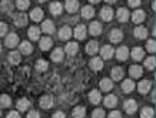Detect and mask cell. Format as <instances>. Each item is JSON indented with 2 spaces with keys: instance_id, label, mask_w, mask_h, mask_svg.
I'll return each instance as SVG.
<instances>
[{
  "instance_id": "obj_42",
  "label": "cell",
  "mask_w": 156,
  "mask_h": 118,
  "mask_svg": "<svg viewBox=\"0 0 156 118\" xmlns=\"http://www.w3.org/2000/svg\"><path fill=\"white\" fill-rule=\"evenodd\" d=\"M29 6H30V0H17V7L22 10L27 9Z\"/></svg>"
},
{
  "instance_id": "obj_51",
  "label": "cell",
  "mask_w": 156,
  "mask_h": 118,
  "mask_svg": "<svg viewBox=\"0 0 156 118\" xmlns=\"http://www.w3.org/2000/svg\"><path fill=\"white\" fill-rule=\"evenodd\" d=\"M53 118H66L65 113H62V111H57V113L53 114Z\"/></svg>"
},
{
  "instance_id": "obj_13",
  "label": "cell",
  "mask_w": 156,
  "mask_h": 118,
  "mask_svg": "<svg viewBox=\"0 0 156 118\" xmlns=\"http://www.w3.org/2000/svg\"><path fill=\"white\" fill-rule=\"evenodd\" d=\"M90 67H92L93 70H102V68H103V60L99 58V57H93V58L90 60Z\"/></svg>"
},
{
  "instance_id": "obj_22",
  "label": "cell",
  "mask_w": 156,
  "mask_h": 118,
  "mask_svg": "<svg viewBox=\"0 0 156 118\" xmlns=\"http://www.w3.org/2000/svg\"><path fill=\"white\" fill-rule=\"evenodd\" d=\"M122 90L125 91V93H130V91L135 90V83H133L130 78L129 80H125L122 84Z\"/></svg>"
},
{
  "instance_id": "obj_50",
  "label": "cell",
  "mask_w": 156,
  "mask_h": 118,
  "mask_svg": "<svg viewBox=\"0 0 156 118\" xmlns=\"http://www.w3.org/2000/svg\"><path fill=\"white\" fill-rule=\"evenodd\" d=\"M139 5H140V0H129V6L130 7H136Z\"/></svg>"
},
{
  "instance_id": "obj_35",
  "label": "cell",
  "mask_w": 156,
  "mask_h": 118,
  "mask_svg": "<svg viewBox=\"0 0 156 118\" xmlns=\"http://www.w3.org/2000/svg\"><path fill=\"white\" fill-rule=\"evenodd\" d=\"M52 60L53 61H62L63 60V50L62 48H56L52 53Z\"/></svg>"
},
{
  "instance_id": "obj_23",
  "label": "cell",
  "mask_w": 156,
  "mask_h": 118,
  "mask_svg": "<svg viewBox=\"0 0 156 118\" xmlns=\"http://www.w3.org/2000/svg\"><path fill=\"white\" fill-rule=\"evenodd\" d=\"M135 37L137 38H140V40H143V38H146L147 37V30L145 27H136L135 28Z\"/></svg>"
},
{
  "instance_id": "obj_5",
  "label": "cell",
  "mask_w": 156,
  "mask_h": 118,
  "mask_svg": "<svg viewBox=\"0 0 156 118\" xmlns=\"http://www.w3.org/2000/svg\"><path fill=\"white\" fill-rule=\"evenodd\" d=\"M137 90L140 94H146L147 91L151 90V81L149 80H142L139 84H137Z\"/></svg>"
},
{
  "instance_id": "obj_33",
  "label": "cell",
  "mask_w": 156,
  "mask_h": 118,
  "mask_svg": "<svg viewBox=\"0 0 156 118\" xmlns=\"http://www.w3.org/2000/svg\"><path fill=\"white\" fill-rule=\"evenodd\" d=\"M50 47H52V38H49V37L40 38V48L42 50H49Z\"/></svg>"
},
{
  "instance_id": "obj_53",
  "label": "cell",
  "mask_w": 156,
  "mask_h": 118,
  "mask_svg": "<svg viewBox=\"0 0 156 118\" xmlns=\"http://www.w3.org/2000/svg\"><path fill=\"white\" fill-rule=\"evenodd\" d=\"M89 2H90V3H99L100 0H89Z\"/></svg>"
},
{
  "instance_id": "obj_31",
  "label": "cell",
  "mask_w": 156,
  "mask_h": 118,
  "mask_svg": "<svg viewBox=\"0 0 156 118\" xmlns=\"http://www.w3.org/2000/svg\"><path fill=\"white\" fill-rule=\"evenodd\" d=\"M143 56H145V51H143L140 47H135L132 50V57L135 60H142Z\"/></svg>"
},
{
  "instance_id": "obj_39",
  "label": "cell",
  "mask_w": 156,
  "mask_h": 118,
  "mask_svg": "<svg viewBox=\"0 0 156 118\" xmlns=\"http://www.w3.org/2000/svg\"><path fill=\"white\" fill-rule=\"evenodd\" d=\"M50 11L53 14H60L62 13V5L59 2H53L52 5H50Z\"/></svg>"
},
{
  "instance_id": "obj_55",
  "label": "cell",
  "mask_w": 156,
  "mask_h": 118,
  "mask_svg": "<svg viewBox=\"0 0 156 118\" xmlns=\"http://www.w3.org/2000/svg\"><path fill=\"white\" fill-rule=\"evenodd\" d=\"M0 51H2V46H0Z\"/></svg>"
},
{
  "instance_id": "obj_49",
  "label": "cell",
  "mask_w": 156,
  "mask_h": 118,
  "mask_svg": "<svg viewBox=\"0 0 156 118\" xmlns=\"http://www.w3.org/2000/svg\"><path fill=\"white\" fill-rule=\"evenodd\" d=\"M7 118H20V114L16 113V111H10V113L7 114Z\"/></svg>"
},
{
  "instance_id": "obj_2",
  "label": "cell",
  "mask_w": 156,
  "mask_h": 118,
  "mask_svg": "<svg viewBox=\"0 0 156 118\" xmlns=\"http://www.w3.org/2000/svg\"><path fill=\"white\" fill-rule=\"evenodd\" d=\"M89 31L92 36H99L102 33V24L99 21H93V23H90L89 26Z\"/></svg>"
},
{
  "instance_id": "obj_38",
  "label": "cell",
  "mask_w": 156,
  "mask_h": 118,
  "mask_svg": "<svg viewBox=\"0 0 156 118\" xmlns=\"http://www.w3.org/2000/svg\"><path fill=\"white\" fill-rule=\"evenodd\" d=\"M9 60H10L12 64H19L22 58H20V54L17 51H12L10 53V56H9Z\"/></svg>"
},
{
  "instance_id": "obj_30",
  "label": "cell",
  "mask_w": 156,
  "mask_h": 118,
  "mask_svg": "<svg viewBox=\"0 0 156 118\" xmlns=\"http://www.w3.org/2000/svg\"><path fill=\"white\" fill-rule=\"evenodd\" d=\"M29 107H30V101H29L27 98H22L17 101V108H19L20 111H27Z\"/></svg>"
},
{
  "instance_id": "obj_21",
  "label": "cell",
  "mask_w": 156,
  "mask_h": 118,
  "mask_svg": "<svg viewBox=\"0 0 156 118\" xmlns=\"http://www.w3.org/2000/svg\"><path fill=\"white\" fill-rule=\"evenodd\" d=\"M89 100H90V103L92 104H99L100 103V93L98 90H93V91H90V94H89Z\"/></svg>"
},
{
  "instance_id": "obj_41",
  "label": "cell",
  "mask_w": 156,
  "mask_h": 118,
  "mask_svg": "<svg viewBox=\"0 0 156 118\" xmlns=\"http://www.w3.org/2000/svg\"><path fill=\"white\" fill-rule=\"evenodd\" d=\"M145 66H146V68H149V70H153V68H155V66H156L155 57H149V58H146Z\"/></svg>"
},
{
  "instance_id": "obj_7",
  "label": "cell",
  "mask_w": 156,
  "mask_h": 118,
  "mask_svg": "<svg viewBox=\"0 0 156 118\" xmlns=\"http://www.w3.org/2000/svg\"><path fill=\"white\" fill-rule=\"evenodd\" d=\"M128 56H129L128 47L122 46V47H119L118 50H116V57H118V60H122V61H125V60L128 58Z\"/></svg>"
},
{
  "instance_id": "obj_47",
  "label": "cell",
  "mask_w": 156,
  "mask_h": 118,
  "mask_svg": "<svg viewBox=\"0 0 156 118\" xmlns=\"http://www.w3.org/2000/svg\"><path fill=\"white\" fill-rule=\"evenodd\" d=\"M109 118H122V114L119 113V111H112V113L109 114Z\"/></svg>"
},
{
  "instance_id": "obj_27",
  "label": "cell",
  "mask_w": 156,
  "mask_h": 118,
  "mask_svg": "<svg viewBox=\"0 0 156 118\" xmlns=\"http://www.w3.org/2000/svg\"><path fill=\"white\" fill-rule=\"evenodd\" d=\"M20 51L23 53V54H30V53L33 51V46L29 41H23L20 44Z\"/></svg>"
},
{
  "instance_id": "obj_20",
  "label": "cell",
  "mask_w": 156,
  "mask_h": 118,
  "mask_svg": "<svg viewBox=\"0 0 156 118\" xmlns=\"http://www.w3.org/2000/svg\"><path fill=\"white\" fill-rule=\"evenodd\" d=\"M100 88H102V91H110L112 88H113V83H112V80L103 78V80L100 81Z\"/></svg>"
},
{
  "instance_id": "obj_52",
  "label": "cell",
  "mask_w": 156,
  "mask_h": 118,
  "mask_svg": "<svg viewBox=\"0 0 156 118\" xmlns=\"http://www.w3.org/2000/svg\"><path fill=\"white\" fill-rule=\"evenodd\" d=\"M116 0H106V3H109V5H112V3H115Z\"/></svg>"
},
{
  "instance_id": "obj_11",
  "label": "cell",
  "mask_w": 156,
  "mask_h": 118,
  "mask_svg": "<svg viewBox=\"0 0 156 118\" xmlns=\"http://www.w3.org/2000/svg\"><path fill=\"white\" fill-rule=\"evenodd\" d=\"M136 108H137V104L135 100H128V101L125 103V110H126L128 114H133L136 111Z\"/></svg>"
},
{
  "instance_id": "obj_48",
  "label": "cell",
  "mask_w": 156,
  "mask_h": 118,
  "mask_svg": "<svg viewBox=\"0 0 156 118\" xmlns=\"http://www.w3.org/2000/svg\"><path fill=\"white\" fill-rule=\"evenodd\" d=\"M27 118H40V115H39L37 111H30L27 114Z\"/></svg>"
},
{
  "instance_id": "obj_45",
  "label": "cell",
  "mask_w": 156,
  "mask_h": 118,
  "mask_svg": "<svg viewBox=\"0 0 156 118\" xmlns=\"http://www.w3.org/2000/svg\"><path fill=\"white\" fill-rule=\"evenodd\" d=\"M2 7H3V10H6V11H12L13 5H12L10 2H7V0H3V2H2Z\"/></svg>"
},
{
  "instance_id": "obj_36",
  "label": "cell",
  "mask_w": 156,
  "mask_h": 118,
  "mask_svg": "<svg viewBox=\"0 0 156 118\" xmlns=\"http://www.w3.org/2000/svg\"><path fill=\"white\" fill-rule=\"evenodd\" d=\"M10 104H12V100H10L9 95H0V105L2 107H5V108H7V107H10Z\"/></svg>"
},
{
  "instance_id": "obj_34",
  "label": "cell",
  "mask_w": 156,
  "mask_h": 118,
  "mask_svg": "<svg viewBox=\"0 0 156 118\" xmlns=\"http://www.w3.org/2000/svg\"><path fill=\"white\" fill-rule=\"evenodd\" d=\"M86 114V108L85 107H76L73 110V118H83Z\"/></svg>"
},
{
  "instance_id": "obj_28",
  "label": "cell",
  "mask_w": 156,
  "mask_h": 118,
  "mask_svg": "<svg viewBox=\"0 0 156 118\" xmlns=\"http://www.w3.org/2000/svg\"><path fill=\"white\" fill-rule=\"evenodd\" d=\"M39 36H40V28L33 26V27L29 28V37L32 40H39Z\"/></svg>"
},
{
  "instance_id": "obj_32",
  "label": "cell",
  "mask_w": 156,
  "mask_h": 118,
  "mask_svg": "<svg viewBox=\"0 0 156 118\" xmlns=\"http://www.w3.org/2000/svg\"><path fill=\"white\" fill-rule=\"evenodd\" d=\"M112 77H113V80H122L123 78V68H120V67H113V70H112Z\"/></svg>"
},
{
  "instance_id": "obj_15",
  "label": "cell",
  "mask_w": 156,
  "mask_h": 118,
  "mask_svg": "<svg viewBox=\"0 0 156 118\" xmlns=\"http://www.w3.org/2000/svg\"><path fill=\"white\" fill-rule=\"evenodd\" d=\"M42 30L44 31V33L52 34L53 31H55V24H53V21H50V20H46V21H43Z\"/></svg>"
},
{
  "instance_id": "obj_46",
  "label": "cell",
  "mask_w": 156,
  "mask_h": 118,
  "mask_svg": "<svg viewBox=\"0 0 156 118\" xmlns=\"http://www.w3.org/2000/svg\"><path fill=\"white\" fill-rule=\"evenodd\" d=\"M7 24L6 23H0V36H5L6 33H7Z\"/></svg>"
},
{
  "instance_id": "obj_8",
  "label": "cell",
  "mask_w": 156,
  "mask_h": 118,
  "mask_svg": "<svg viewBox=\"0 0 156 118\" xmlns=\"http://www.w3.org/2000/svg\"><path fill=\"white\" fill-rule=\"evenodd\" d=\"M100 16H102V19H103V20L110 21V20H112V17H113V10L110 9L109 6H106V7H103V9H102Z\"/></svg>"
},
{
  "instance_id": "obj_54",
  "label": "cell",
  "mask_w": 156,
  "mask_h": 118,
  "mask_svg": "<svg viewBox=\"0 0 156 118\" xmlns=\"http://www.w3.org/2000/svg\"><path fill=\"white\" fill-rule=\"evenodd\" d=\"M39 2H46V0H39Z\"/></svg>"
},
{
  "instance_id": "obj_4",
  "label": "cell",
  "mask_w": 156,
  "mask_h": 118,
  "mask_svg": "<svg viewBox=\"0 0 156 118\" xmlns=\"http://www.w3.org/2000/svg\"><path fill=\"white\" fill-rule=\"evenodd\" d=\"M52 105H53V98L50 95H43L42 98H40V107H42V108L49 110Z\"/></svg>"
},
{
  "instance_id": "obj_12",
  "label": "cell",
  "mask_w": 156,
  "mask_h": 118,
  "mask_svg": "<svg viewBox=\"0 0 156 118\" xmlns=\"http://www.w3.org/2000/svg\"><path fill=\"white\" fill-rule=\"evenodd\" d=\"M17 43H19V37H17V34L12 33V34H9V36L6 37V46H7V47H14Z\"/></svg>"
},
{
  "instance_id": "obj_40",
  "label": "cell",
  "mask_w": 156,
  "mask_h": 118,
  "mask_svg": "<svg viewBox=\"0 0 156 118\" xmlns=\"http://www.w3.org/2000/svg\"><path fill=\"white\" fill-rule=\"evenodd\" d=\"M142 118H153V108L151 107H145L142 110V114H140Z\"/></svg>"
},
{
  "instance_id": "obj_3",
  "label": "cell",
  "mask_w": 156,
  "mask_h": 118,
  "mask_svg": "<svg viewBox=\"0 0 156 118\" xmlns=\"http://www.w3.org/2000/svg\"><path fill=\"white\" fill-rule=\"evenodd\" d=\"M116 16H118V20H119V21H122V23L128 21V19H129V11H128V9H125V7H120V9H118V11H116Z\"/></svg>"
},
{
  "instance_id": "obj_18",
  "label": "cell",
  "mask_w": 156,
  "mask_h": 118,
  "mask_svg": "<svg viewBox=\"0 0 156 118\" xmlns=\"http://www.w3.org/2000/svg\"><path fill=\"white\" fill-rule=\"evenodd\" d=\"M116 103H118V98H116V95H113V94L108 95V97L105 98V105H106L108 108H113L115 105H116Z\"/></svg>"
},
{
  "instance_id": "obj_17",
  "label": "cell",
  "mask_w": 156,
  "mask_h": 118,
  "mask_svg": "<svg viewBox=\"0 0 156 118\" xmlns=\"http://www.w3.org/2000/svg\"><path fill=\"white\" fill-rule=\"evenodd\" d=\"M110 40L113 43H119L120 40H123V33L120 30H118V28H115V30H112V33H110Z\"/></svg>"
},
{
  "instance_id": "obj_1",
  "label": "cell",
  "mask_w": 156,
  "mask_h": 118,
  "mask_svg": "<svg viewBox=\"0 0 156 118\" xmlns=\"http://www.w3.org/2000/svg\"><path fill=\"white\" fill-rule=\"evenodd\" d=\"M14 24L19 26V27H23L27 24V16L24 13H20V14H16L14 16Z\"/></svg>"
},
{
  "instance_id": "obj_29",
  "label": "cell",
  "mask_w": 156,
  "mask_h": 118,
  "mask_svg": "<svg viewBox=\"0 0 156 118\" xmlns=\"http://www.w3.org/2000/svg\"><path fill=\"white\" fill-rule=\"evenodd\" d=\"M30 17L34 20V21H39V20L43 19V10L42 9H33L32 10V13H30Z\"/></svg>"
},
{
  "instance_id": "obj_9",
  "label": "cell",
  "mask_w": 156,
  "mask_h": 118,
  "mask_svg": "<svg viewBox=\"0 0 156 118\" xmlns=\"http://www.w3.org/2000/svg\"><path fill=\"white\" fill-rule=\"evenodd\" d=\"M72 36V28L69 26H65V27L60 28V31H59V37L60 40H69Z\"/></svg>"
},
{
  "instance_id": "obj_6",
  "label": "cell",
  "mask_w": 156,
  "mask_h": 118,
  "mask_svg": "<svg viewBox=\"0 0 156 118\" xmlns=\"http://www.w3.org/2000/svg\"><path fill=\"white\" fill-rule=\"evenodd\" d=\"M113 53H115V50H113V47H112V46H103V47H102V50H100L102 57H103V58H106V60L112 58Z\"/></svg>"
},
{
  "instance_id": "obj_10",
  "label": "cell",
  "mask_w": 156,
  "mask_h": 118,
  "mask_svg": "<svg viewBox=\"0 0 156 118\" xmlns=\"http://www.w3.org/2000/svg\"><path fill=\"white\" fill-rule=\"evenodd\" d=\"M75 37L77 40H83L86 37V27L83 24H79L77 27L75 28Z\"/></svg>"
},
{
  "instance_id": "obj_16",
  "label": "cell",
  "mask_w": 156,
  "mask_h": 118,
  "mask_svg": "<svg viewBox=\"0 0 156 118\" xmlns=\"http://www.w3.org/2000/svg\"><path fill=\"white\" fill-rule=\"evenodd\" d=\"M86 51H87V54H96L99 51V44L96 41H89L86 46Z\"/></svg>"
},
{
  "instance_id": "obj_24",
  "label": "cell",
  "mask_w": 156,
  "mask_h": 118,
  "mask_svg": "<svg viewBox=\"0 0 156 118\" xmlns=\"http://www.w3.org/2000/svg\"><path fill=\"white\" fill-rule=\"evenodd\" d=\"M79 50V46H77V43H67L66 46V53L69 56H75L76 53Z\"/></svg>"
},
{
  "instance_id": "obj_19",
  "label": "cell",
  "mask_w": 156,
  "mask_h": 118,
  "mask_svg": "<svg viewBox=\"0 0 156 118\" xmlns=\"http://www.w3.org/2000/svg\"><path fill=\"white\" fill-rule=\"evenodd\" d=\"M129 73H130V76H132L133 78H137V77H140L143 74L142 67L140 66H132L129 68Z\"/></svg>"
},
{
  "instance_id": "obj_14",
  "label": "cell",
  "mask_w": 156,
  "mask_h": 118,
  "mask_svg": "<svg viewBox=\"0 0 156 118\" xmlns=\"http://www.w3.org/2000/svg\"><path fill=\"white\" fill-rule=\"evenodd\" d=\"M79 9V2L77 0H66V10L69 13H75Z\"/></svg>"
},
{
  "instance_id": "obj_37",
  "label": "cell",
  "mask_w": 156,
  "mask_h": 118,
  "mask_svg": "<svg viewBox=\"0 0 156 118\" xmlns=\"http://www.w3.org/2000/svg\"><path fill=\"white\" fill-rule=\"evenodd\" d=\"M48 67H49V64L46 60H37L36 61V70L37 71H46Z\"/></svg>"
},
{
  "instance_id": "obj_43",
  "label": "cell",
  "mask_w": 156,
  "mask_h": 118,
  "mask_svg": "<svg viewBox=\"0 0 156 118\" xmlns=\"http://www.w3.org/2000/svg\"><path fill=\"white\" fill-rule=\"evenodd\" d=\"M92 118H105V111L100 108H96L93 113H92Z\"/></svg>"
},
{
  "instance_id": "obj_25",
  "label": "cell",
  "mask_w": 156,
  "mask_h": 118,
  "mask_svg": "<svg viewBox=\"0 0 156 118\" xmlns=\"http://www.w3.org/2000/svg\"><path fill=\"white\" fill-rule=\"evenodd\" d=\"M93 14H95V10L92 6H85L83 9H82V16L85 17V19H90V17H93Z\"/></svg>"
},
{
  "instance_id": "obj_44",
  "label": "cell",
  "mask_w": 156,
  "mask_h": 118,
  "mask_svg": "<svg viewBox=\"0 0 156 118\" xmlns=\"http://www.w3.org/2000/svg\"><path fill=\"white\" fill-rule=\"evenodd\" d=\"M146 48H147V51H149V53H155V50H156L155 40H149V41H147V44H146Z\"/></svg>"
},
{
  "instance_id": "obj_26",
  "label": "cell",
  "mask_w": 156,
  "mask_h": 118,
  "mask_svg": "<svg viewBox=\"0 0 156 118\" xmlns=\"http://www.w3.org/2000/svg\"><path fill=\"white\" fill-rule=\"evenodd\" d=\"M132 20L135 21V23H140V21H143V20H145V11H142V10H136V11L132 14Z\"/></svg>"
}]
</instances>
